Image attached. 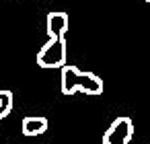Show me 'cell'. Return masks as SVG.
<instances>
[{
    "label": "cell",
    "mask_w": 150,
    "mask_h": 144,
    "mask_svg": "<svg viewBox=\"0 0 150 144\" xmlns=\"http://www.w3.org/2000/svg\"><path fill=\"white\" fill-rule=\"evenodd\" d=\"M62 93L64 95H74V93H86V95H101L103 93V78L97 76L95 72L80 70L78 66L66 64L62 66Z\"/></svg>",
    "instance_id": "cell-1"
},
{
    "label": "cell",
    "mask_w": 150,
    "mask_h": 144,
    "mask_svg": "<svg viewBox=\"0 0 150 144\" xmlns=\"http://www.w3.org/2000/svg\"><path fill=\"white\" fill-rule=\"evenodd\" d=\"M37 64L54 70L66 66V37H50L37 54Z\"/></svg>",
    "instance_id": "cell-2"
},
{
    "label": "cell",
    "mask_w": 150,
    "mask_h": 144,
    "mask_svg": "<svg viewBox=\"0 0 150 144\" xmlns=\"http://www.w3.org/2000/svg\"><path fill=\"white\" fill-rule=\"evenodd\" d=\"M134 136V121L125 115L117 117L111 121V126L107 128L105 136H103V144H129Z\"/></svg>",
    "instance_id": "cell-3"
},
{
    "label": "cell",
    "mask_w": 150,
    "mask_h": 144,
    "mask_svg": "<svg viewBox=\"0 0 150 144\" xmlns=\"http://www.w3.org/2000/svg\"><path fill=\"white\" fill-rule=\"evenodd\" d=\"M70 27V17L62 11H52L45 17V31L47 37H66Z\"/></svg>",
    "instance_id": "cell-4"
},
{
    "label": "cell",
    "mask_w": 150,
    "mask_h": 144,
    "mask_svg": "<svg viewBox=\"0 0 150 144\" xmlns=\"http://www.w3.org/2000/svg\"><path fill=\"white\" fill-rule=\"evenodd\" d=\"M21 132L25 136H41L47 132V117L43 115H27L21 121Z\"/></svg>",
    "instance_id": "cell-5"
},
{
    "label": "cell",
    "mask_w": 150,
    "mask_h": 144,
    "mask_svg": "<svg viewBox=\"0 0 150 144\" xmlns=\"http://www.w3.org/2000/svg\"><path fill=\"white\" fill-rule=\"evenodd\" d=\"M13 111V93L11 91H0V123H2V119Z\"/></svg>",
    "instance_id": "cell-6"
},
{
    "label": "cell",
    "mask_w": 150,
    "mask_h": 144,
    "mask_svg": "<svg viewBox=\"0 0 150 144\" xmlns=\"http://www.w3.org/2000/svg\"><path fill=\"white\" fill-rule=\"evenodd\" d=\"M17 144H23V142H17ZM33 144H37V142H33Z\"/></svg>",
    "instance_id": "cell-7"
},
{
    "label": "cell",
    "mask_w": 150,
    "mask_h": 144,
    "mask_svg": "<svg viewBox=\"0 0 150 144\" xmlns=\"http://www.w3.org/2000/svg\"><path fill=\"white\" fill-rule=\"evenodd\" d=\"M144 2H148V4H150V0H144Z\"/></svg>",
    "instance_id": "cell-8"
}]
</instances>
